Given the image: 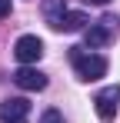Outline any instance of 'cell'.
Instances as JSON below:
<instances>
[{
	"instance_id": "cell-1",
	"label": "cell",
	"mask_w": 120,
	"mask_h": 123,
	"mask_svg": "<svg viewBox=\"0 0 120 123\" xmlns=\"http://www.w3.org/2000/svg\"><path fill=\"white\" fill-rule=\"evenodd\" d=\"M70 60L77 67V77L80 80H100L103 73H107V60L100 57V53H83V47H70Z\"/></svg>"
},
{
	"instance_id": "cell-2",
	"label": "cell",
	"mask_w": 120,
	"mask_h": 123,
	"mask_svg": "<svg viewBox=\"0 0 120 123\" xmlns=\"http://www.w3.org/2000/svg\"><path fill=\"white\" fill-rule=\"evenodd\" d=\"M117 17H103V20H97V23H90L87 27V33H83V40H87V47L90 50H97V47H107V43L113 40V33H117Z\"/></svg>"
},
{
	"instance_id": "cell-3",
	"label": "cell",
	"mask_w": 120,
	"mask_h": 123,
	"mask_svg": "<svg viewBox=\"0 0 120 123\" xmlns=\"http://www.w3.org/2000/svg\"><path fill=\"white\" fill-rule=\"evenodd\" d=\"M13 57H17L23 67H33V63L43 57V40H40V37H33V33L20 37V40L13 43Z\"/></svg>"
},
{
	"instance_id": "cell-4",
	"label": "cell",
	"mask_w": 120,
	"mask_h": 123,
	"mask_svg": "<svg viewBox=\"0 0 120 123\" xmlns=\"http://www.w3.org/2000/svg\"><path fill=\"white\" fill-rule=\"evenodd\" d=\"M117 103H120V86H103L97 97H93V106H97V117L103 123H110L117 117Z\"/></svg>"
},
{
	"instance_id": "cell-5",
	"label": "cell",
	"mask_w": 120,
	"mask_h": 123,
	"mask_svg": "<svg viewBox=\"0 0 120 123\" xmlns=\"http://www.w3.org/2000/svg\"><path fill=\"white\" fill-rule=\"evenodd\" d=\"M13 83L20 90H43L47 86V73H40L37 67H20L13 73Z\"/></svg>"
},
{
	"instance_id": "cell-6",
	"label": "cell",
	"mask_w": 120,
	"mask_h": 123,
	"mask_svg": "<svg viewBox=\"0 0 120 123\" xmlns=\"http://www.w3.org/2000/svg\"><path fill=\"white\" fill-rule=\"evenodd\" d=\"M87 23H90V20H87V13H80V10H63L50 27L60 30V33H73V30H83Z\"/></svg>"
},
{
	"instance_id": "cell-7",
	"label": "cell",
	"mask_w": 120,
	"mask_h": 123,
	"mask_svg": "<svg viewBox=\"0 0 120 123\" xmlns=\"http://www.w3.org/2000/svg\"><path fill=\"white\" fill-rule=\"evenodd\" d=\"M30 113V103L23 100V97H10V100L0 103V120L3 123H13V120H23Z\"/></svg>"
},
{
	"instance_id": "cell-8",
	"label": "cell",
	"mask_w": 120,
	"mask_h": 123,
	"mask_svg": "<svg viewBox=\"0 0 120 123\" xmlns=\"http://www.w3.org/2000/svg\"><path fill=\"white\" fill-rule=\"evenodd\" d=\"M40 123H63V117H60L57 110H43V117H40Z\"/></svg>"
},
{
	"instance_id": "cell-9",
	"label": "cell",
	"mask_w": 120,
	"mask_h": 123,
	"mask_svg": "<svg viewBox=\"0 0 120 123\" xmlns=\"http://www.w3.org/2000/svg\"><path fill=\"white\" fill-rule=\"evenodd\" d=\"M10 17V0H0V20Z\"/></svg>"
},
{
	"instance_id": "cell-10",
	"label": "cell",
	"mask_w": 120,
	"mask_h": 123,
	"mask_svg": "<svg viewBox=\"0 0 120 123\" xmlns=\"http://www.w3.org/2000/svg\"><path fill=\"white\" fill-rule=\"evenodd\" d=\"M87 3H100V7H103V3H110V0H87Z\"/></svg>"
},
{
	"instance_id": "cell-11",
	"label": "cell",
	"mask_w": 120,
	"mask_h": 123,
	"mask_svg": "<svg viewBox=\"0 0 120 123\" xmlns=\"http://www.w3.org/2000/svg\"><path fill=\"white\" fill-rule=\"evenodd\" d=\"M13 123H27V120H13Z\"/></svg>"
}]
</instances>
